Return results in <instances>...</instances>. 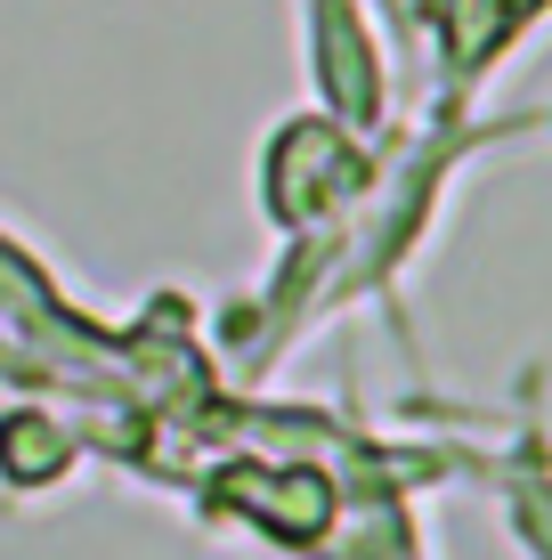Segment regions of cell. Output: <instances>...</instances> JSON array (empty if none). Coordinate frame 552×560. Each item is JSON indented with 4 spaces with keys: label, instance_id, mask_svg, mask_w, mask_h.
I'll return each mask as SVG.
<instances>
[{
    "label": "cell",
    "instance_id": "cell-3",
    "mask_svg": "<svg viewBox=\"0 0 552 560\" xmlns=\"http://www.w3.org/2000/svg\"><path fill=\"white\" fill-rule=\"evenodd\" d=\"M301 57H309V90L333 122L383 139L390 130V42L374 0H293Z\"/></svg>",
    "mask_w": 552,
    "mask_h": 560
},
{
    "label": "cell",
    "instance_id": "cell-5",
    "mask_svg": "<svg viewBox=\"0 0 552 560\" xmlns=\"http://www.w3.org/2000/svg\"><path fill=\"white\" fill-rule=\"evenodd\" d=\"M73 471H82V431H73L66 415H49L42 398L0 415V488L49 495V488H66Z\"/></svg>",
    "mask_w": 552,
    "mask_h": 560
},
{
    "label": "cell",
    "instance_id": "cell-2",
    "mask_svg": "<svg viewBox=\"0 0 552 560\" xmlns=\"http://www.w3.org/2000/svg\"><path fill=\"white\" fill-rule=\"evenodd\" d=\"M196 495L277 552H326L341 512H350L333 471L326 463H301V455H227L220 471L196 479Z\"/></svg>",
    "mask_w": 552,
    "mask_h": 560
},
{
    "label": "cell",
    "instance_id": "cell-1",
    "mask_svg": "<svg viewBox=\"0 0 552 560\" xmlns=\"http://www.w3.org/2000/svg\"><path fill=\"white\" fill-rule=\"evenodd\" d=\"M383 139L333 122L326 106L284 114L269 139H260V211H269V228L284 244L341 228L357 211V196L374 187V171H383Z\"/></svg>",
    "mask_w": 552,
    "mask_h": 560
},
{
    "label": "cell",
    "instance_id": "cell-6",
    "mask_svg": "<svg viewBox=\"0 0 552 560\" xmlns=\"http://www.w3.org/2000/svg\"><path fill=\"white\" fill-rule=\"evenodd\" d=\"M537 130H552V114H544V122H537Z\"/></svg>",
    "mask_w": 552,
    "mask_h": 560
},
{
    "label": "cell",
    "instance_id": "cell-4",
    "mask_svg": "<svg viewBox=\"0 0 552 560\" xmlns=\"http://www.w3.org/2000/svg\"><path fill=\"white\" fill-rule=\"evenodd\" d=\"M552 16V0H423L414 42L431 66V114L439 122H471V98L496 82V66Z\"/></svg>",
    "mask_w": 552,
    "mask_h": 560
}]
</instances>
